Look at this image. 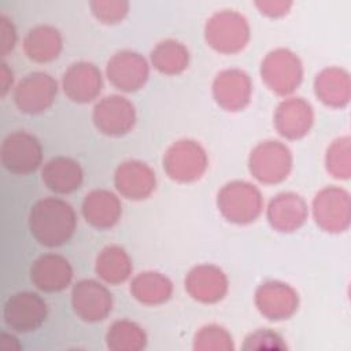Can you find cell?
Returning <instances> with one entry per match:
<instances>
[{
  "label": "cell",
  "instance_id": "cell-11",
  "mask_svg": "<svg viewBox=\"0 0 351 351\" xmlns=\"http://www.w3.org/2000/svg\"><path fill=\"white\" fill-rule=\"evenodd\" d=\"M74 314L85 322H99L106 319L112 311V293L103 281L84 278L77 281L70 293Z\"/></svg>",
  "mask_w": 351,
  "mask_h": 351
},
{
  "label": "cell",
  "instance_id": "cell-24",
  "mask_svg": "<svg viewBox=\"0 0 351 351\" xmlns=\"http://www.w3.org/2000/svg\"><path fill=\"white\" fill-rule=\"evenodd\" d=\"M314 93L317 99L328 107H346L351 96V80L348 71L337 66L322 69L314 78Z\"/></svg>",
  "mask_w": 351,
  "mask_h": 351
},
{
  "label": "cell",
  "instance_id": "cell-12",
  "mask_svg": "<svg viewBox=\"0 0 351 351\" xmlns=\"http://www.w3.org/2000/svg\"><path fill=\"white\" fill-rule=\"evenodd\" d=\"M47 302L33 291H21L11 295L3 304V321L15 332H32L47 319Z\"/></svg>",
  "mask_w": 351,
  "mask_h": 351
},
{
  "label": "cell",
  "instance_id": "cell-30",
  "mask_svg": "<svg viewBox=\"0 0 351 351\" xmlns=\"http://www.w3.org/2000/svg\"><path fill=\"white\" fill-rule=\"evenodd\" d=\"M350 137L335 138L325 152L326 171L337 180H348L351 174V145Z\"/></svg>",
  "mask_w": 351,
  "mask_h": 351
},
{
  "label": "cell",
  "instance_id": "cell-21",
  "mask_svg": "<svg viewBox=\"0 0 351 351\" xmlns=\"http://www.w3.org/2000/svg\"><path fill=\"white\" fill-rule=\"evenodd\" d=\"M310 208L306 200L295 192H281L273 196L266 206V218L270 226L281 233H292L307 221Z\"/></svg>",
  "mask_w": 351,
  "mask_h": 351
},
{
  "label": "cell",
  "instance_id": "cell-34",
  "mask_svg": "<svg viewBox=\"0 0 351 351\" xmlns=\"http://www.w3.org/2000/svg\"><path fill=\"white\" fill-rule=\"evenodd\" d=\"M16 40H18V33L12 19H10L5 14H1L0 15V55L3 58L8 56L14 51L16 45Z\"/></svg>",
  "mask_w": 351,
  "mask_h": 351
},
{
  "label": "cell",
  "instance_id": "cell-1",
  "mask_svg": "<svg viewBox=\"0 0 351 351\" xmlns=\"http://www.w3.org/2000/svg\"><path fill=\"white\" fill-rule=\"evenodd\" d=\"M27 225L30 234L38 244L56 248L73 237L77 229V214L64 199L47 196L32 206Z\"/></svg>",
  "mask_w": 351,
  "mask_h": 351
},
{
  "label": "cell",
  "instance_id": "cell-7",
  "mask_svg": "<svg viewBox=\"0 0 351 351\" xmlns=\"http://www.w3.org/2000/svg\"><path fill=\"white\" fill-rule=\"evenodd\" d=\"M3 167L18 176L34 173L43 165V147L40 140L27 130L8 133L0 147Z\"/></svg>",
  "mask_w": 351,
  "mask_h": 351
},
{
  "label": "cell",
  "instance_id": "cell-28",
  "mask_svg": "<svg viewBox=\"0 0 351 351\" xmlns=\"http://www.w3.org/2000/svg\"><path fill=\"white\" fill-rule=\"evenodd\" d=\"M191 60L188 47L176 38H165L155 44L149 52V64L163 75H178L184 73Z\"/></svg>",
  "mask_w": 351,
  "mask_h": 351
},
{
  "label": "cell",
  "instance_id": "cell-6",
  "mask_svg": "<svg viewBox=\"0 0 351 351\" xmlns=\"http://www.w3.org/2000/svg\"><path fill=\"white\" fill-rule=\"evenodd\" d=\"M163 170L173 181L188 184L200 180L208 167L204 147L192 138L174 141L163 154Z\"/></svg>",
  "mask_w": 351,
  "mask_h": 351
},
{
  "label": "cell",
  "instance_id": "cell-22",
  "mask_svg": "<svg viewBox=\"0 0 351 351\" xmlns=\"http://www.w3.org/2000/svg\"><path fill=\"white\" fill-rule=\"evenodd\" d=\"M81 213L92 228L99 230L111 229L122 217L119 195L103 188L92 189L82 200Z\"/></svg>",
  "mask_w": 351,
  "mask_h": 351
},
{
  "label": "cell",
  "instance_id": "cell-8",
  "mask_svg": "<svg viewBox=\"0 0 351 351\" xmlns=\"http://www.w3.org/2000/svg\"><path fill=\"white\" fill-rule=\"evenodd\" d=\"M311 215L324 232H346L351 221L350 193L337 185L322 188L311 202Z\"/></svg>",
  "mask_w": 351,
  "mask_h": 351
},
{
  "label": "cell",
  "instance_id": "cell-37",
  "mask_svg": "<svg viewBox=\"0 0 351 351\" xmlns=\"http://www.w3.org/2000/svg\"><path fill=\"white\" fill-rule=\"evenodd\" d=\"M1 347L3 350L5 351H14V350H19L22 346L21 343L18 341V339L12 335V333H7V332H3L1 333Z\"/></svg>",
  "mask_w": 351,
  "mask_h": 351
},
{
  "label": "cell",
  "instance_id": "cell-29",
  "mask_svg": "<svg viewBox=\"0 0 351 351\" xmlns=\"http://www.w3.org/2000/svg\"><path fill=\"white\" fill-rule=\"evenodd\" d=\"M106 344L114 351H138L147 346V333L130 319H117L106 332Z\"/></svg>",
  "mask_w": 351,
  "mask_h": 351
},
{
  "label": "cell",
  "instance_id": "cell-2",
  "mask_svg": "<svg viewBox=\"0 0 351 351\" xmlns=\"http://www.w3.org/2000/svg\"><path fill=\"white\" fill-rule=\"evenodd\" d=\"M217 207L221 215L232 223L248 225L255 222L265 210L259 188L248 181L226 182L217 193Z\"/></svg>",
  "mask_w": 351,
  "mask_h": 351
},
{
  "label": "cell",
  "instance_id": "cell-16",
  "mask_svg": "<svg viewBox=\"0 0 351 351\" xmlns=\"http://www.w3.org/2000/svg\"><path fill=\"white\" fill-rule=\"evenodd\" d=\"M60 86L70 101L86 104L95 101L101 93L103 75L92 62H74L63 71Z\"/></svg>",
  "mask_w": 351,
  "mask_h": 351
},
{
  "label": "cell",
  "instance_id": "cell-9",
  "mask_svg": "<svg viewBox=\"0 0 351 351\" xmlns=\"http://www.w3.org/2000/svg\"><path fill=\"white\" fill-rule=\"evenodd\" d=\"M58 81L45 71H32L22 77L12 89V100L16 108L27 115L47 111L58 95Z\"/></svg>",
  "mask_w": 351,
  "mask_h": 351
},
{
  "label": "cell",
  "instance_id": "cell-25",
  "mask_svg": "<svg viewBox=\"0 0 351 351\" xmlns=\"http://www.w3.org/2000/svg\"><path fill=\"white\" fill-rule=\"evenodd\" d=\"M22 47L30 60L36 63H49L59 58L63 49V37L55 26L41 23L27 30Z\"/></svg>",
  "mask_w": 351,
  "mask_h": 351
},
{
  "label": "cell",
  "instance_id": "cell-5",
  "mask_svg": "<svg viewBox=\"0 0 351 351\" xmlns=\"http://www.w3.org/2000/svg\"><path fill=\"white\" fill-rule=\"evenodd\" d=\"M293 156L287 144L278 140L258 143L250 152L248 170L251 176L266 185L280 184L288 178Z\"/></svg>",
  "mask_w": 351,
  "mask_h": 351
},
{
  "label": "cell",
  "instance_id": "cell-31",
  "mask_svg": "<svg viewBox=\"0 0 351 351\" xmlns=\"http://www.w3.org/2000/svg\"><path fill=\"white\" fill-rule=\"evenodd\" d=\"M195 350H233L232 335L221 325L210 324L202 326L193 337Z\"/></svg>",
  "mask_w": 351,
  "mask_h": 351
},
{
  "label": "cell",
  "instance_id": "cell-27",
  "mask_svg": "<svg viewBox=\"0 0 351 351\" xmlns=\"http://www.w3.org/2000/svg\"><path fill=\"white\" fill-rule=\"evenodd\" d=\"M171 280L156 270H145L136 274L130 281V295L141 304L159 306L173 295Z\"/></svg>",
  "mask_w": 351,
  "mask_h": 351
},
{
  "label": "cell",
  "instance_id": "cell-32",
  "mask_svg": "<svg viewBox=\"0 0 351 351\" xmlns=\"http://www.w3.org/2000/svg\"><path fill=\"white\" fill-rule=\"evenodd\" d=\"M90 14L103 25H117L128 14L130 4L125 0H93L89 3Z\"/></svg>",
  "mask_w": 351,
  "mask_h": 351
},
{
  "label": "cell",
  "instance_id": "cell-3",
  "mask_svg": "<svg viewBox=\"0 0 351 351\" xmlns=\"http://www.w3.org/2000/svg\"><path fill=\"white\" fill-rule=\"evenodd\" d=\"M251 38L248 19L236 10H219L204 25V40L215 52L233 55L243 51Z\"/></svg>",
  "mask_w": 351,
  "mask_h": 351
},
{
  "label": "cell",
  "instance_id": "cell-15",
  "mask_svg": "<svg viewBox=\"0 0 351 351\" xmlns=\"http://www.w3.org/2000/svg\"><path fill=\"white\" fill-rule=\"evenodd\" d=\"M314 108L303 97H284L273 114V126L277 133L287 140H300L314 125Z\"/></svg>",
  "mask_w": 351,
  "mask_h": 351
},
{
  "label": "cell",
  "instance_id": "cell-19",
  "mask_svg": "<svg viewBox=\"0 0 351 351\" xmlns=\"http://www.w3.org/2000/svg\"><path fill=\"white\" fill-rule=\"evenodd\" d=\"M184 285L193 300L214 304L226 296L229 280L221 267L213 263H200L188 271Z\"/></svg>",
  "mask_w": 351,
  "mask_h": 351
},
{
  "label": "cell",
  "instance_id": "cell-33",
  "mask_svg": "<svg viewBox=\"0 0 351 351\" xmlns=\"http://www.w3.org/2000/svg\"><path fill=\"white\" fill-rule=\"evenodd\" d=\"M244 350H262V348H287L284 339L280 333L270 328H259L247 335L243 344Z\"/></svg>",
  "mask_w": 351,
  "mask_h": 351
},
{
  "label": "cell",
  "instance_id": "cell-17",
  "mask_svg": "<svg viewBox=\"0 0 351 351\" xmlns=\"http://www.w3.org/2000/svg\"><path fill=\"white\" fill-rule=\"evenodd\" d=\"M154 169L138 159H128L118 165L114 173V186L119 196L129 200L148 199L156 189Z\"/></svg>",
  "mask_w": 351,
  "mask_h": 351
},
{
  "label": "cell",
  "instance_id": "cell-13",
  "mask_svg": "<svg viewBox=\"0 0 351 351\" xmlns=\"http://www.w3.org/2000/svg\"><path fill=\"white\" fill-rule=\"evenodd\" d=\"M149 60L132 49H122L107 60L106 77L118 90L132 93L140 90L149 78Z\"/></svg>",
  "mask_w": 351,
  "mask_h": 351
},
{
  "label": "cell",
  "instance_id": "cell-35",
  "mask_svg": "<svg viewBox=\"0 0 351 351\" xmlns=\"http://www.w3.org/2000/svg\"><path fill=\"white\" fill-rule=\"evenodd\" d=\"M292 5H293L292 1H277V0L255 1V7L259 10V12L269 18H281L287 15L292 8Z\"/></svg>",
  "mask_w": 351,
  "mask_h": 351
},
{
  "label": "cell",
  "instance_id": "cell-4",
  "mask_svg": "<svg viewBox=\"0 0 351 351\" xmlns=\"http://www.w3.org/2000/svg\"><path fill=\"white\" fill-rule=\"evenodd\" d=\"M303 63L288 48H276L265 55L261 62V78L276 95L288 97L303 81Z\"/></svg>",
  "mask_w": 351,
  "mask_h": 351
},
{
  "label": "cell",
  "instance_id": "cell-23",
  "mask_svg": "<svg viewBox=\"0 0 351 351\" xmlns=\"http://www.w3.org/2000/svg\"><path fill=\"white\" fill-rule=\"evenodd\" d=\"M41 181L56 195H69L77 191L84 181V171L75 159L55 156L41 166Z\"/></svg>",
  "mask_w": 351,
  "mask_h": 351
},
{
  "label": "cell",
  "instance_id": "cell-18",
  "mask_svg": "<svg viewBox=\"0 0 351 351\" xmlns=\"http://www.w3.org/2000/svg\"><path fill=\"white\" fill-rule=\"evenodd\" d=\"M252 88V81L244 70L225 69L214 77L211 93L221 108L233 112L250 104Z\"/></svg>",
  "mask_w": 351,
  "mask_h": 351
},
{
  "label": "cell",
  "instance_id": "cell-26",
  "mask_svg": "<svg viewBox=\"0 0 351 351\" xmlns=\"http://www.w3.org/2000/svg\"><path fill=\"white\" fill-rule=\"evenodd\" d=\"M95 273L107 285L122 284L132 277V258L121 245H106L96 256Z\"/></svg>",
  "mask_w": 351,
  "mask_h": 351
},
{
  "label": "cell",
  "instance_id": "cell-36",
  "mask_svg": "<svg viewBox=\"0 0 351 351\" xmlns=\"http://www.w3.org/2000/svg\"><path fill=\"white\" fill-rule=\"evenodd\" d=\"M14 71L8 67L5 62H1L0 64V90L1 97H5L11 89H14Z\"/></svg>",
  "mask_w": 351,
  "mask_h": 351
},
{
  "label": "cell",
  "instance_id": "cell-20",
  "mask_svg": "<svg viewBox=\"0 0 351 351\" xmlns=\"http://www.w3.org/2000/svg\"><path fill=\"white\" fill-rule=\"evenodd\" d=\"M74 270L70 262L59 254L40 255L30 266L32 284L47 293L64 291L73 281Z\"/></svg>",
  "mask_w": 351,
  "mask_h": 351
},
{
  "label": "cell",
  "instance_id": "cell-14",
  "mask_svg": "<svg viewBox=\"0 0 351 351\" xmlns=\"http://www.w3.org/2000/svg\"><path fill=\"white\" fill-rule=\"evenodd\" d=\"M256 310L270 321L289 319L299 308V293L288 282L267 280L254 293Z\"/></svg>",
  "mask_w": 351,
  "mask_h": 351
},
{
  "label": "cell",
  "instance_id": "cell-10",
  "mask_svg": "<svg viewBox=\"0 0 351 351\" xmlns=\"http://www.w3.org/2000/svg\"><path fill=\"white\" fill-rule=\"evenodd\" d=\"M137 121L134 104L122 95H108L99 99L92 110V122L99 133L108 137H122L132 132Z\"/></svg>",
  "mask_w": 351,
  "mask_h": 351
}]
</instances>
